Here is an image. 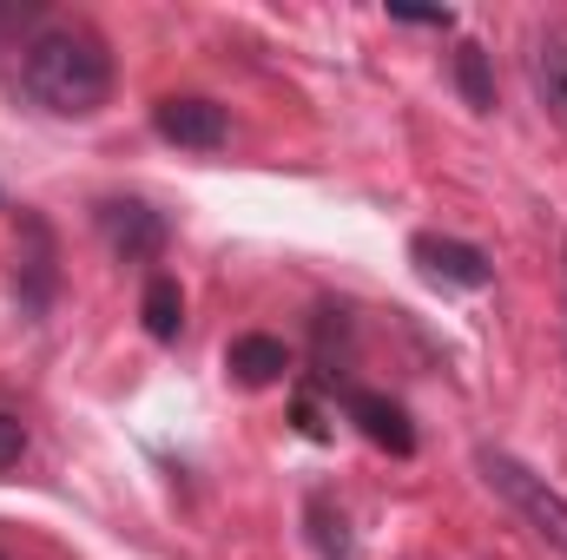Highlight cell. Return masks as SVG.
<instances>
[{
    "instance_id": "obj_1",
    "label": "cell",
    "mask_w": 567,
    "mask_h": 560,
    "mask_svg": "<svg viewBox=\"0 0 567 560\" xmlns=\"http://www.w3.org/2000/svg\"><path fill=\"white\" fill-rule=\"evenodd\" d=\"M20 86L53 120H93L113 100V53H106V40L86 20L40 27L20 46Z\"/></svg>"
},
{
    "instance_id": "obj_2",
    "label": "cell",
    "mask_w": 567,
    "mask_h": 560,
    "mask_svg": "<svg viewBox=\"0 0 567 560\" xmlns=\"http://www.w3.org/2000/svg\"><path fill=\"white\" fill-rule=\"evenodd\" d=\"M475 468H482V481H488V488H495V495L555 548V554H567V495L561 488H548V481H542L528 462H515L508 448H482Z\"/></svg>"
},
{
    "instance_id": "obj_3",
    "label": "cell",
    "mask_w": 567,
    "mask_h": 560,
    "mask_svg": "<svg viewBox=\"0 0 567 560\" xmlns=\"http://www.w3.org/2000/svg\"><path fill=\"white\" fill-rule=\"evenodd\" d=\"M152 133L165 145H185V152H218L231 139V120L218 100H198V93H165L152 106Z\"/></svg>"
},
{
    "instance_id": "obj_4",
    "label": "cell",
    "mask_w": 567,
    "mask_h": 560,
    "mask_svg": "<svg viewBox=\"0 0 567 560\" xmlns=\"http://www.w3.org/2000/svg\"><path fill=\"white\" fill-rule=\"evenodd\" d=\"M20 310L27 317H47L53 297H60V238L40 211H20Z\"/></svg>"
},
{
    "instance_id": "obj_5",
    "label": "cell",
    "mask_w": 567,
    "mask_h": 560,
    "mask_svg": "<svg viewBox=\"0 0 567 560\" xmlns=\"http://www.w3.org/2000/svg\"><path fill=\"white\" fill-rule=\"evenodd\" d=\"M93 218H100L106 251L126 258V265H152V258L165 251V218H158L152 205H140V198H106Z\"/></svg>"
},
{
    "instance_id": "obj_6",
    "label": "cell",
    "mask_w": 567,
    "mask_h": 560,
    "mask_svg": "<svg viewBox=\"0 0 567 560\" xmlns=\"http://www.w3.org/2000/svg\"><path fill=\"white\" fill-rule=\"evenodd\" d=\"M410 258H416V271H423L429 283H449V290H488V283H495V265H488L475 245L442 238V231H416V238H410Z\"/></svg>"
},
{
    "instance_id": "obj_7",
    "label": "cell",
    "mask_w": 567,
    "mask_h": 560,
    "mask_svg": "<svg viewBox=\"0 0 567 560\" xmlns=\"http://www.w3.org/2000/svg\"><path fill=\"white\" fill-rule=\"evenodd\" d=\"M330 396L343 403V416L357 422L377 448H390V455H416V422L403 403H390V396H377V390H350V383H330Z\"/></svg>"
},
{
    "instance_id": "obj_8",
    "label": "cell",
    "mask_w": 567,
    "mask_h": 560,
    "mask_svg": "<svg viewBox=\"0 0 567 560\" xmlns=\"http://www.w3.org/2000/svg\"><path fill=\"white\" fill-rule=\"evenodd\" d=\"M225 370H231L245 390H271V383H284V370H290V350H284L278 336L251 330V336H231V350H225Z\"/></svg>"
},
{
    "instance_id": "obj_9",
    "label": "cell",
    "mask_w": 567,
    "mask_h": 560,
    "mask_svg": "<svg viewBox=\"0 0 567 560\" xmlns=\"http://www.w3.org/2000/svg\"><path fill=\"white\" fill-rule=\"evenodd\" d=\"M140 317H145V336H152V343H178V330H185V290H178L172 271H152V278H145Z\"/></svg>"
},
{
    "instance_id": "obj_10",
    "label": "cell",
    "mask_w": 567,
    "mask_h": 560,
    "mask_svg": "<svg viewBox=\"0 0 567 560\" xmlns=\"http://www.w3.org/2000/svg\"><path fill=\"white\" fill-rule=\"evenodd\" d=\"M455 86H462V100L475 106V113H488L495 106V73H488V53L468 40V46H455Z\"/></svg>"
},
{
    "instance_id": "obj_11",
    "label": "cell",
    "mask_w": 567,
    "mask_h": 560,
    "mask_svg": "<svg viewBox=\"0 0 567 560\" xmlns=\"http://www.w3.org/2000/svg\"><path fill=\"white\" fill-rule=\"evenodd\" d=\"M310 535H317L323 560H350V521H343V515H330V501H323V495L310 501Z\"/></svg>"
},
{
    "instance_id": "obj_12",
    "label": "cell",
    "mask_w": 567,
    "mask_h": 560,
    "mask_svg": "<svg viewBox=\"0 0 567 560\" xmlns=\"http://www.w3.org/2000/svg\"><path fill=\"white\" fill-rule=\"evenodd\" d=\"M542 86H548V100L567 113V33L542 40Z\"/></svg>"
},
{
    "instance_id": "obj_13",
    "label": "cell",
    "mask_w": 567,
    "mask_h": 560,
    "mask_svg": "<svg viewBox=\"0 0 567 560\" xmlns=\"http://www.w3.org/2000/svg\"><path fill=\"white\" fill-rule=\"evenodd\" d=\"M20 462H27V422L0 409V475H7V468H20Z\"/></svg>"
},
{
    "instance_id": "obj_14",
    "label": "cell",
    "mask_w": 567,
    "mask_h": 560,
    "mask_svg": "<svg viewBox=\"0 0 567 560\" xmlns=\"http://www.w3.org/2000/svg\"><path fill=\"white\" fill-rule=\"evenodd\" d=\"M390 20H403V27H435V33H449V27H455V13H449V7H442V13H435V7H390Z\"/></svg>"
},
{
    "instance_id": "obj_15",
    "label": "cell",
    "mask_w": 567,
    "mask_h": 560,
    "mask_svg": "<svg viewBox=\"0 0 567 560\" xmlns=\"http://www.w3.org/2000/svg\"><path fill=\"white\" fill-rule=\"evenodd\" d=\"M0 560H7V554H0Z\"/></svg>"
}]
</instances>
